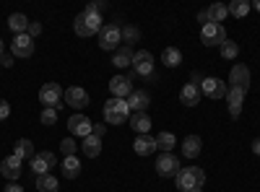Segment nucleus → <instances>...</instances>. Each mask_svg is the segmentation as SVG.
Masks as SVG:
<instances>
[{
	"mask_svg": "<svg viewBox=\"0 0 260 192\" xmlns=\"http://www.w3.org/2000/svg\"><path fill=\"white\" fill-rule=\"evenodd\" d=\"M104 133H107V125H94V133H91V135H96V138H104Z\"/></svg>",
	"mask_w": 260,
	"mask_h": 192,
	"instance_id": "41",
	"label": "nucleus"
},
{
	"mask_svg": "<svg viewBox=\"0 0 260 192\" xmlns=\"http://www.w3.org/2000/svg\"><path fill=\"white\" fill-rule=\"evenodd\" d=\"M177 145V138H175V133H159L156 135V148L161 153H172V148Z\"/></svg>",
	"mask_w": 260,
	"mask_h": 192,
	"instance_id": "30",
	"label": "nucleus"
},
{
	"mask_svg": "<svg viewBox=\"0 0 260 192\" xmlns=\"http://www.w3.org/2000/svg\"><path fill=\"white\" fill-rule=\"evenodd\" d=\"M112 65H115V68H127V65H133V50H130L127 45L117 47V50H115V57H112Z\"/></svg>",
	"mask_w": 260,
	"mask_h": 192,
	"instance_id": "26",
	"label": "nucleus"
},
{
	"mask_svg": "<svg viewBox=\"0 0 260 192\" xmlns=\"http://www.w3.org/2000/svg\"><path fill=\"white\" fill-rule=\"evenodd\" d=\"M229 86L247 91V89H250V68L242 65V62H240V65H234L232 73H229Z\"/></svg>",
	"mask_w": 260,
	"mask_h": 192,
	"instance_id": "15",
	"label": "nucleus"
},
{
	"mask_svg": "<svg viewBox=\"0 0 260 192\" xmlns=\"http://www.w3.org/2000/svg\"><path fill=\"white\" fill-rule=\"evenodd\" d=\"M6 192H24V187L16 184V182H11V184H6Z\"/></svg>",
	"mask_w": 260,
	"mask_h": 192,
	"instance_id": "42",
	"label": "nucleus"
},
{
	"mask_svg": "<svg viewBox=\"0 0 260 192\" xmlns=\"http://www.w3.org/2000/svg\"><path fill=\"white\" fill-rule=\"evenodd\" d=\"M11 117V104L6 99H0V120H8Z\"/></svg>",
	"mask_w": 260,
	"mask_h": 192,
	"instance_id": "38",
	"label": "nucleus"
},
{
	"mask_svg": "<svg viewBox=\"0 0 260 192\" xmlns=\"http://www.w3.org/2000/svg\"><path fill=\"white\" fill-rule=\"evenodd\" d=\"M255 11H260V0H257V3H255Z\"/></svg>",
	"mask_w": 260,
	"mask_h": 192,
	"instance_id": "48",
	"label": "nucleus"
},
{
	"mask_svg": "<svg viewBox=\"0 0 260 192\" xmlns=\"http://www.w3.org/2000/svg\"><path fill=\"white\" fill-rule=\"evenodd\" d=\"M226 11H229V16H234V18H245V16L252 11V3H250V0H232V3L226 6Z\"/></svg>",
	"mask_w": 260,
	"mask_h": 192,
	"instance_id": "27",
	"label": "nucleus"
},
{
	"mask_svg": "<svg viewBox=\"0 0 260 192\" xmlns=\"http://www.w3.org/2000/svg\"><path fill=\"white\" fill-rule=\"evenodd\" d=\"M180 169H182V166H180V159H177L175 153H161V156L156 159V174L164 177V179L177 177Z\"/></svg>",
	"mask_w": 260,
	"mask_h": 192,
	"instance_id": "7",
	"label": "nucleus"
},
{
	"mask_svg": "<svg viewBox=\"0 0 260 192\" xmlns=\"http://www.w3.org/2000/svg\"><path fill=\"white\" fill-rule=\"evenodd\" d=\"M39 120H42V125L52 127V125L57 122V109H52V106H45V109H42V114H39Z\"/></svg>",
	"mask_w": 260,
	"mask_h": 192,
	"instance_id": "36",
	"label": "nucleus"
},
{
	"mask_svg": "<svg viewBox=\"0 0 260 192\" xmlns=\"http://www.w3.org/2000/svg\"><path fill=\"white\" fill-rule=\"evenodd\" d=\"M26 34L34 39V36H39V34H42V26H39V24H29V31H26Z\"/></svg>",
	"mask_w": 260,
	"mask_h": 192,
	"instance_id": "39",
	"label": "nucleus"
},
{
	"mask_svg": "<svg viewBox=\"0 0 260 192\" xmlns=\"http://www.w3.org/2000/svg\"><path fill=\"white\" fill-rule=\"evenodd\" d=\"M110 94H112L115 99H125V96H130V94H133L130 78H127V75H115V78H110Z\"/></svg>",
	"mask_w": 260,
	"mask_h": 192,
	"instance_id": "17",
	"label": "nucleus"
},
{
	"mask_svg": "<svg viewBox=\"0 0 260 192\" xmlns=\"http://www.w3.org/2000/svg\"><path fill=\"white\" fill-rule=\"evenodd\" d=\"M62 89L57 86V83H45V86L39 89V101L45 104V106H52V109H57V106H62Z\"/></svg>",
	"mask_w": 260,
	"mask_h": 192,
	"instance_id": "10",
	"label": "nucleus"
},
{
	"mask_svg": "<svg viewBox=\"0 0 260 192\" xmlns=\"http://www.w3.org/2000/svg\"><path fill=\"white\" fill-rule=\"evenodd\" d=\"M11 55L13 57H31L34 55V39L29 34H16L11 42Z\"/></svg>",
	"mask_w": 260,
	"mask_h": 192,
	"instance_id": "11",
	"label": "nucleus"
},
{
	"mask_svg": "<svg viewBox=\"0 0 260 192\" xmlns=\"http://www.w3.org/2000/svg\"><path fill=\"white\" fill-rule=\"evenodd\" d=\"M29 24H31V21H29L24 13H11V18H8V26H11V31H16V34H26V31H29Z\"/></svg>",
	"mask_w": 260,
	"mask_h": 192,
	"instance_id": "28",
	"label": "nucleus"
},
{
	"mask_svg": "<svg viewBox=\"0 0 260 192\" xmlns=\"http://www.w3.org/2000/svg\"><path fill=\"white\" fill-rule=\"evenodd\" d=\"M229 83H224L221 78H203L201 83V94H206L208 99H226Z\"/></svg>",
	"mask_w": 260,
	"mask_h": 192,
	"instance_id": "9",
	"label": "nucleus"
},
{
	"mask_svg": "<svg viewBox=\"0 0 260 192\" xmlns=\"http://www.w3.org/2000/svg\"><path fill=\"white\" fill-rule=\"evenodd\" d=\"M120 42H122V26L104 24V29L99 31V47L104 52H110V50H117L120 47Z\"/></svg>",
	"mask_w": 260,
	"mask_h": 192,
	"instance_id": "5",
	"label": "nucleus"
},
{
	"mask_svg": "<svg viewBox=\"0 0 260 192\" xmlns=\"http://www.w3.org/2000/svg\"><path fill=\"white\" fill-rule=\"evenodd\" d=\"M0 174H3L6 179H11V182H16L21 174H24V161H21L18 156H6L3 159V164H0Z\"/></svg>",
	"mask_w": 260,
	"mask_h": 192,
	"instance_id": "12",
	"label": "nucleus"
},
{
	"mask_svg": "<svg viewBox=\"0 0 260 192\" xmlns=\"http://www.w3.org/2000/svg\"><path fill=\"white\" fill-rule=\"evenodd\" d=\"M127 106L133 112H146L148 106H151V96H148V91H143V89H133V94L127 96Z\"/></svg>",
	"mask_w": 260,
	"mask_h": 192,
	"instance_id": "18",
	"label": "nucleus"
},
{
	"mask_svg": "<svg viewBox=\"0 0 260 192\" xmlns=\"http://www.w3.org/2000/svg\"><path fill=\"white\" fill-rule=\"evenodd\" d=\"M138 39H141V31H138L136 26H130V24H127V26H122V42H125L127 47L133 45V42H138Z\"/></svg>",
	"mask_w": 260,
	"mask_h": 192,
	"instance_id": "34",
	"label": "nucleus"
},
{
	"mask_svg": "<svg viewBox=\"0 0 260 192\" xmlns=\"http://www.w3.org/2000/svg\"><path fill=\"white\" fill-rule=\"evenodd\" d=\"M130 117V106L127 99H107L104 104V125H125Z\"/></svg>",
	"mask_w": 260,
	"mask_h": 192,
	"instance_id": "2",
	"label": "nucleus"
},
{
	"mask_svg": "<svg viewBox=\"0 0 260 192\" xmlns=\"http://www.w3.org/2000/svg\"><path fill=\"white\" fill-rule=\"evenodd\" d=\"M133 151L138 156H151L156 151V138H151V135H138L136 143H133Z\"/></svg>",
	"mask_w": 260,
	"mask_h": 192,
	"instance_id": "20",
	"label": "nucleus"
},
{
	"mask_svg": "<svg viewBox=\"0 0 260 192\" xmlns=\"http://www.w3.org/2000/svg\"><path fill=\"white\" fill-rule=\"evenodd\" d=\"M252 153H255V156H260V138H255V140H252Z\"/></svg>",
	"mask_w": 260,
	"mask_h": 192,
	"instance_id": "45",
	"label": "nucleus"
},
{
	"mask_svg": "<svg viewBox=\"0 0 260 192\" xmlns=\"http://www.w3.org/2000/svg\"><path fill=\"white\" fill-rule=\"evenodd\" d=\"M198 21L206 26V24H208V11H201V13H198Z\"/></svg>",
	"mask_w": 260,
	"mask_h": 192,
	"instance_id": "44",
	"label": "nucleus"
},
{
	"mask_svg": "<svg viewBox=\"0 0 260 192\" xmlns=\"http://www.w3.org/2000/svg\"><path fill=\"white\" fill-rule=\"evenodd\" d=\"M237 55H240V45H237V42H224V45H221V57L224 60H234Z\"/></svg>",
	"mask_w": 260,
	"mask_h": 192,
	"instance_id": "33",
	"label": "nucleus"
},
{
	"mask_svg": "<svg viewBox=\"0 0 260 192\" xmlns=\"http://www.w3.org/2000/svg\"><path fill=\"white\" fill-rule=\"evenodd\" d=\"M206 11H208V21H213V24H221V21L229 16V11H226L224 3H213V6L206 8Z\"/></svg>",
	"mask_w": 260,
	"mask_h": 192,
	"instance_id": "32",
	"label": "nucleus"
},
{
	"mask_svg": "<svg viewBox=\"0 0 260 192\" xmlns=\"http://www.w3.org/2000/svg\"><path fill=\"white\" fill-rule=\"evenodd\" d=\"M130 127H133L138 135H151V117L146 112H133L130 114Z\"/></svg>",
	"mask_w": 260,
	"mask_h": 192,
	"instance_id": "19",
	"label": "nucleus"
},
{
	"mask_svg": "<svg viewBox=\"0 0 260 192\" xmlns=\"http://www.w3.org/2000/svg\"><path fill=\"white\" fill-rule=\"evenodd\" d=\"M13 60H16V57H13L11 52H6L3 57H0V62H3V65H6V68H11V65H13Z\"/></svg>",
	"mask_w": 260,
	"mask_h": 192,
	"instance_id": "40",
	"label": "nucleus"
},
{
	"mask_svg": "<svg viewBox=\"0 0 260 192\" xmlns=\"http://www.w3.org/2000/svg\"><path fill=\"white\" fill-rule=\"evenodd\" d=\"M81 153H83L86 159H96V156L102 153V138H96V135L83 138V143H81Z\"/></svg>",
	"mask_w": 260,
	"mask_h": 192,
	"instance_id": "22",
	"label": "nucleus"
},
{
	"mask_svg": "<svg viewBox=\"0 0 260 192\" xmlns=\"http://www.w3.org/2000/svg\"><path fill=\"white\" fill-rule=\"evenodd\" d=\"M190 83H192V86H201V83H203L201 73H192V75H190Z\"/></svg>",
	"mask_w": 260,
	"mask_h": 192,
	"instance_id": "43",
	"label": "nucleus"
},
{
	"mask_svg": "<svg viewBox=\"0 0 260 192\" xmlns=\"http://www.w3.org/2000/svg\"><path fill=\"white\" fill-rule=\"evenodd\" d=\"M245 94H247V91H242V89H234V86H229V91H226V101H229V114H232L234 120L242 114Z\"/></svg>",
	"mask_w": 260,
	"mask_h": 192,
	"instance_id": "16",
	"label": "nucleus"
},
{
	"mask_svg": "<svg viewBox=\"0 0 260 192\" xmlns=\"http://www.w3.org/2000/svg\"><path fill=\"white\" fill-rule=\"evenodd\" d=\"M190 192H203V187H192Z\"/></svg>",
	"mask_w": 260,
	"mask_h": 192,
	"instance_id": "47",
	"label": "nucleus"
},
{
	"mask_svg": "<svg viewBox=\"0 0 260 192\" xmlns=\"http://www.w3.org/2000/svg\"><path fill=\"white\" fill-rule=\"evenodd\" d=\"M175 184L180 192H190L192 187H203L206 184V172L201 166H182L177 177H175Z\"/></svg>",
	"mask_w": 260,
	"mask_h": 192,
	"instance_id": "1",
	"label": "nucleus"
},
{
	"mask_svg": "<svg viewBox=\"0 0 260 192\" xmlns=\"http://www.w3.org/2000/svg\"><path fill=\"white\" fill-rule=\"evenodd\" d=\"M13 156H18L21 161H26V159H34V143L29 138H18L13 143Z\"/></svg>",
	"mask_w": 260,
	"mask_h": 192,
	"instance_id": "23",
	"label": "nucleus"
},
{
	"mask_svg": "<svg viewBox=\"0 0 260 192\" xmlns=\"http://www.w3.org/2000/svg\"><path fill=\"white\" fill-rule=\"evenodd\" d=\"M37 189L39 192H57L60 189V182L52 174H39L37 177Z\"/></svg>",
	"mask_w": 260,
	"mask_h": 192,
	"instance_id": "29",
	"label": "nucleus"
},
{
	"mask_svg": "<svg viewBox=\"0 0 260 192\" xmlns=\"http://www.w3.org/2000/svg\"><path fill=\"white\" fill-rule=\"evenodd\" d=\"M133 73L141 78H154V57L148 50L133 52Z\"/></svg>",
	"mask_w": 260,
	"mask_h": 192,
	"instance_id": "6",
	"label": "nucleus"
},
{
	"mask_svg": "<svg viewBox=\"0 0 260 192\" xmlns=\"http://www.w3.org/2000/svg\"><path fill=\"white\" fill-rule=\"evenodd\" d=\"M104 29V18L102 16H91V13H78L73 21V31L78 36H94Z\"/></svg>",
	"mask_w": 260,
	"mask_h": 192,
	"instance_id": "3",
	"label": "nucleus"
},
{
	"mask_svg": "<svg viewBox=\"0 0 260 192\" xmlns=\"http://www.w3.org/2000/svg\"><path fill=\"white\" fill-rule=\"evenodd\" d=\"M161 62L167 68H177L180 62H182V52L177 50V47H167L164 52H161Z\"/></svg>",
	"mask_w": 260,
	"mask_h": 192,
	"instance_id": "31",
	"label": "nucleus"
},
{
	"mask_svg": "<svg viewBox=\"0 0 260 192\" xmlns=\"http://www.w3.org/2000/svg\"><path fill=\"white\" fill-rule=\"evenodd\" d=\"M201 86H192V83H185L182 91H180V101L185 106H195V104H201Z\"/></svg>",
	"mask_w": 260,
	"mask_h": 192,
	"instance_id": "21",
	"label": "nucleus"
},
{
	"mask_svg": "<svg viewBox=\"0 0 260 192\" xmlns=\"http://www.w3.org/2000/svg\"><path fill=\"white\" fill-rule=\"evenodd\" d=\"M62 99H65L68 106H73V109H83V106H89V94H86V89H81V86H71L68 91L62 94Z\"/></svg>",
	"mask_w": 260,
	"mask_h": 192,
	"instance_id": "14",
	"label": "nucleus"
},
{
	"mask_svg": "<svg viewBox=\"0 0 260 192\" xmlns=\"http://www.w3.org/2000/svg\"><path fill=\"white\" fill-rule=\"evenodd\" d=\"M68 130L73 133V135H78V138H89L91 133H94V122L86 117V114H71L68 117Z\"/></svg>",
	"mask_w": 260,
	"mask_h": 192,
	"instance_id": "8",
	"label": "nucleus"
},
{
	"mask_svg": "<svg viewBox=\"0 0 260 192\" xmlns=\"http://www.w3.org/2000/svg\"><path fill=\"white\" fill-rule=\"evenodd\" d=\"M107 11V3H102V0H94V3H89L86 6V11L83 13H91V16H102Z\"/></svg>",
	"mask_w": 260,
	"mask_h": 192,
	"instance_id": "37",
	"label": "nucleus"
},
{
	"mask_svg": "<svg viewBox=\"0 0 260 192\" xmlns=\"http://www.w3.org/2000/svg\"><path fill=\"white\" fill-rule=\"evenodd\" d=\"M60 169H62V177L65 179H76L81 174V161L76 156H65L62 164H60Z\"/></svg>",
	"mask_w": 260,
	"mask_h": 192,
	"instance_id": "24",
	"label": "nucleus"
},
{
	"mask_svg": "<svg viewBox=\"0 0 260 192\" xmlns=\"http://www.w3.org/2000/svg\"><path fill=\"white\" fill-rule=\"evenodd\" d=\"M201 148H203L201 135H187V138L182 140V153H185L187 159H195V156L201 153Z\"/></svg>",
	"mask_w": 260,
	"mask_h": 192,
	"instance_id": "25",
	"label": "nucleus"
},
{
	"mask_svg": "<svg viewBox=\"0 0 260 192\" xmlns=\"http://www.w3.org/2000/svg\"><path fill=\"white\" fill-rule=\"evenodd\" d=\"M201 42L206 47H221L226 42V29L224 24H213V21H208V24L201 29Z\"/></svg>",
	"mask_w": 260,
	"mask_h": 192,
	"instance_id": "4",
	"label": "nucleus"
},
{
	"mask_svg": "<svg viewBox=\"0 0 260 192\" xmlns=\"http://www.w3.org/2000/svg\"><path fill=\"white\" fill-rule=\"evenodd\" d=\"M52 166H57V159H55V153H50V151H42V153H34V159H31V172L39 177V174H50V169Z\"/></svg>",
	"mask_w": 260,
	"mask_h": 192,
	"instance_id": "13",
	"label": "nucleus"
},
{
	"mask_svg": "<svg viewBox=\"0 0 260 192\" xmlns=\"http://www.w3.org/2000/svg\"><path fill=\"white\" fill-rule=\"evenodd\" d=\"M3 55H6V42L0 39V57H3Z\"/></svg>",
	"mask_w": 260,
	"mask_h": 192,
	"instance_id": "46",
	"label": "nucleus"
},
{
	"mask_svg": "<svg viewBox=\"0 0 260 192\" xmlns=\"http://www.w3.org/2000/svg\"><path fill=\"white\" fill-rule=\"evenodd\" d=\"M76 151H78V143L73 138H62L60 140V153L62 156H76Z\"/></svg>",
	"mask_w": 260,
	"mask_h": 192,
	"instance_id": "35",
	"label": "nucleus"
}]
</instances>
